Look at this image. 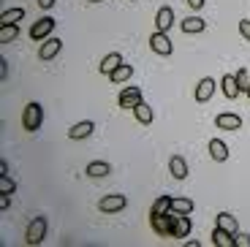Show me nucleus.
Segmentation results:
<instances>
[{"label":"nucleus","instance_id":"nucleus-4","mask_svg":"<svg viewBox=\"0 0 250 247\" xmlns=\"http://www.w3.org/2000/svg\"><path fill=\"white\" fill-rule=\"evenodd\" d=\"M150 49L155 52V55H161V57H169L171 52H174V43H171V38L166 36V33H152L150 36Z\"/></svg>","mask_w":250,"mask_h":247},{"label":"nucleus","instance_id":"nucleus-8","mask_svg":"<svg viewBox=\"0 0 250 247\" xmlns=\"http://www.w3.org/2000/svg\"><path fill=\"white\" fill-rule=\"evenodd\" d=\"M215 90H218V84H215V79L212 76H204V79L196 84V93H193V98L199 101V103H207V101L215 95Z\"/></svg>","mask_w":250,"mask_h":247},{"label":"nucleus","instance_id":"nucleus-23","mask_svg":"<svg viewBox=\"0 0 250 247\" xmlns=\"http://www.w3.org/2000/svg\"><path fill=\"white\" fill-rule=\"evenodd\" d=\"M133 117H136L142 125H150L155 114H152V106H150V103H144V101H142V103H139L136 109H133Z\"/></svg>","mask_w":250,"mask_h":247},{"label":"nucleus","instance_id":"nucleus-2","mask_svg":"<svg viewBox=\"0 0 250 247\" xmlns=\"http://www.w3.org/2000/svg\"><path fill=\"white\" fill-rule=\"evenodd\" d=\"M46 231H49L46 217H33V220L27 223L25 242H27V245H41V242H44V236H46Z\"/></svg>","mask_w":250,"mask_h":247},{"label":"nucleus","instance_id":"nucleus-10","mask_svg":"<svg viewBox=\"0 0 250 247\" xmlns=\"http://www.w3.org/2000/svg\"><path fill=\"white\" fill-rule=\"evenodd\" d=\"M150 226L158 236H171V212H166V215H152L150 212Z\"/></svg>","mask_w":250,"mask_h":247},{"label":"nucleus","instance_id":"nucleus-28","mask_svg":"<svg viewBox=\"0 0 250 247\" xmlns=\"http://www.w3.org/2000/svg\"><path fill=\"white\" fill-rule=\"evenodd\" d=\"M14 190H17V182H14L8 174H3V177H0V193H14Z\"/></svg>","mask_w":250,"mask_h":247},{"label":"nucleus","instance_id":"nucleus-22","mask_svg":"<svg viewBox=\"0 0 250 247\" xmlns=\"http://www.w3.org/2000/svg\"><path fill=\"white\" fill-rule=\"evenodd\" d=\"M212 245L215 247H234V234H229V231H223V228H218V226H215Z\"/></svg>","mask_w":250,"mask_h":247},{"label":"nucleus","instance_id":"nucleus-11","mask_svg":"<svg viewBox=\"0 0 250 247\" xmlns=\"http://www.w3.org/2000/svg\"><path fill=\"white\" fill-rule=\"evenodd\" d=\"M215 125H218L220 130H239L242 128V117L234 114V111H223V114L215 117Z\"/></svg>","mask_w":250,"mask_h":247},{"label":"nucleus","instance_id":"nucleus-33","mask_svg":"<svg viewBox=\"0 0 250 247\" xmlns=\"http://www.w3.org/2000/svg\"><path fill=\"white\" fill-rule=\"evenodd\" d=\"M55 3H57V0H38V6L44 8V11H46V8H52Z\"/></svg>","mask_w":250,"mask_h":247},{"label":"nucleus","instance_id":"nucleus-5","mask_svg":"<svg viewBox=\"0 0 250 247\" xmlns=\"http://www.w3.org/2000/svg\"><path fill=\"white\" fill-rule=\"evenodd\" d=\"M117 103H120V109H136L142 103V90L139 87H125V90H120Z\"/></svg>","mask_w":250,"mask_h":247},{"label":"nucleus","instance_id":"nucleus-26","mask_svg":"<svg viewBox=\"0 0 250 247\" xmlns=\"http://www.w3.org/2000/svg\"><path fill=\"white\" fill-rule=\"evenodd\" d=\"M171 198L174 196H158L155 204H152V215H166V212H171Z\"/></svg>","mask_w":250,"mask_h":247},{"label":"nucleus","instance_id":"nucleus-34","mask_svg":"<svg viewBox=\"0 0 250 247\" xmlns=\"http://www.w3.org/2000/svg\"><path fill=\"white\" fill-rule=\"evenodd\" d=\"M245 95H248V98H250V82H248V87H245Z\"/></svg>","mask_w":250,"mask_h":247},{"label":"nucleus","instance_id":"nucleus-7","mask_svg":"<svg viewBox=\"0 0 250 247\" xmlns=\"http://www.w3.org/2000/svg\"><path fill=\"white\" fill-rule=\"evenodd\" d=\"M171 25H174V8L171 6H161L155 14V30L158 33H169Z\"/></svg>","mask_w":250,"mask_h":247},{"label":"nucleus","instance_id":"nucleus-6","mask_svg":"<svg viewBox=\"0 0 250 247\" xmlns=\"http://www.w3.org/2000/svg\"><path fill=\"white\" fill-rule=\"evenodd\" d=\"M128 206V198L120 196V193H112V196H104L98 201V209L101 212H123Z\"/></svg>","mask_w":250,"mask_h":247},{"label":"nucleus","instance_id":"nucleus-21","mask_svg":"<svg viewBox=\"0 0 250 247\" xmlns=\"http://www.w3.org/2000/svg\"><path fill=\"white\" fill-rule=\"evenodd\" d=\"M84 171H87V177H109V174H112V166H109L106 161H93V163H87V168H84Z\"/></svg>","mask_w":250,"mask_h":247},{"label":"nucleus","instance_id":"nucleus-1","mask_svg":"<svg viewBox=\"0 0 250 247\" xmlns=\"http://www.w3.org/2000/svg\"><path fill=\"white\" fill-rule=\"evenodd\" d=\"M41 123H44V109H41V103L38 101H30L25 109V114H22V125H25V130H38L41 128Z\"/></svg>","mask_w":250,"mask_h":247},{"label":"nucleus","instance_id":"nucleus-19","mask_svg":"<svg viewBox=\"0 0 250 247\" xmlns=\"http://www.w3.org/2000/svg\"><path fill=\"white\" fill-rule=\"evenodd\" d=\"M117 65H123V55H120V52H112V55H106L104 60H101L98 71H101L104 76H109L114 68H117Z\"/></svg>","mask_w":250,"mask_h":247},{"label":"nucleus","instance_id":"nucleus-3","mask_svg":"<svg viewBox=\"0 0 250 247\" xmlns=\"http://www.w3.org/2000/svg\"><path fill=\"white\" fill-rule=\"evenodd\" d=\"M55 19L52 17H41L38 22H33V27H30V38L33 41H46V38L52 36V30H55Z\"/></svg>","mask_w":250,"mask_h":247},{"label":"nucleus","instance_id":"nucleus-12","mask_svg":"<svg viewBox=\"0 0 250 247\" xmlns=\"http://www.w3.org/2000/svg\"><path fill=\"white\" fill-rule=\"evenodd\" d=\"M93 130H95L93 120H82V123H76L74 128L68 130V139H71V142H82V139L93 136Z\"/></svg>","mask_w":250,"mask_h":247},{"label":"nucleus","instance_id":"nucleus-17","mask_svg":"<svg viewBox=\"0 0 250 247\" xmlns=\"http://www.w3.org/2000/svg\"><path fill=\"white\" fill-rule=\"evenodd\" d=\"M169 171H171V177L174 179H185L188 177V163H185V158H180V155H171L169 158Z\"/></svg>","mask_w":250,"mask_h":247},{"label":"nucleus","instance_id":"nucleus-30","mask_svg":"<svg viewBox=\"0 0 250 247\" xmlns=\"http://www.w3.org/2000/svg\"><path fill=\"white\" fill-rule=\"evenodd\" d=\"M234 247H250V236L248 234H237L234 236Z\"/></svg>","mask_w":250,"mask_h":247},{"label":"nucleus","instance_id":"nucleus-29","mask_svg":"<svg viewBox=\"0 0 250 247\" xmlns=\"http://www.w3.org/2000/svg\"><path fill=\"white\" fill-rule=\"evenodd\" d=\"M234 76H237V84L242 87V93H245V87H248V65H242Z\"/></svg>","mask_w":250,"mask_h":247},{"label":"nucleus","instance_id":"nucleus-24","mask_svg":"<svg viewBox=\"0 0 250 247\" xmlns=\"http://www.w3.org/2000/svg\"><path fill=\"white\" fill-rule=\"evenodd\" d=\"M19 19H25V8H8V11H3V17H0V27L3 25H17Z\"/></svg>","mask_w":250,"mask_h":247},{"label":"nucleus","instance_id":"nucleus-25","mask_svg":"<svg viewBox=\"0 0 250 247\" xmlns=\"http://www.w3.org/2000/svg\"><path fill=\"white\" fill-rule=\"evenodd\" d=\"M171 212H177V215H190L193 212V201L190 198H171Z\"/></svg>","mask_w":250,"mask_h":247},{"label":"nucleus","instance_id":"nucleus-9","mask_svg":"<svg viewBox=\"0 0 250 247\" xmlns=\"http://www.w3.org/2000/svg\"><path fill=\"white\" fill-rule=\"evenodd\" d=\"M188 234H190V220H188V215L171 212V239H185Z\"/></svg>","mask_w":250,"mask_h":247},{"label":"nucleus","instance_id":"nucleus-31","mask_svg":"<svg viewBox=\"0 0 250 247\" xmlns=\"http://www.w3.org/2000/svg\"><path fill=\"white\" fill-rule=\"evenodd\" d=\"M239 33H242V38L250 41V19H242V22H239Z\"/></svg>","mask_w":250,"mask_h":247},{"label":"nucleus","instance_id":"nucleus-20","mask_svg":"<svg viewBox=\"0 0 250 247\" xmlns=\"http://www.w3.org/2000/svg\"><path fill=\"white\" fill-rule=\"evenodd\" d=\"M131 76H133V65L123 62V65H117V68L109 74V79H112V84H123V82H128Z\"/></svg>","mask_w":250,"mask_h":247},{"label":"nucleus","instance_id":"nucleus-16","mask_svg":"<svg viewBox=\"0 0 250 247\" xmlns=\"http://www.w3.org/2000/svg\"><path fill=\"white\" fill-rule=\"evenodd\" d=\"M215 226H218V228H223V231H229V234H234V236L239 234V223H237V217L229 215V212H220L218 220H215Z\"/></svg>","mask_w":250,"mask_h":247},{"label":"nucleus","instance_id":"nucleus-32","mask_svg":"<svg viewBox=\"0 0 250 247\" xmlns=\"http://www.w3.org/2000/svg\"><path fill=\"white\" fill-rule=\"evenodd\" d=\"M204 3H207V0H188V6H190V8H196V11H199V8L204 6Z\"/></svg>","mask_w":250,"mask_h":247},{"label":"nucleus","instance_id":"nucleus-35","mask_svg":"<svg viewBox=\"0 0 250 247\" xmlns=\"http://www.w3.org/2000/svg\"><path fill=\"white\" fill-rule=\"evenodd\" d=\"M87 3H104V0H87Z\"/></svg>","mask_w":250,"mask_h":247},{"label":"nucleus","instance_id":"nucleus-14","mask_svg":"<svg viewBox=\"0 0 250 247\" xmlns=\"http://www.w3.org/2000/svg\"><path fill=\"white\" fill-rule=\"evenodd\" d=\"M220 87H223V95L229 101L239 98V93H242V87L237 84V76L234 74H223V82H220Z\"/></svg>","mask_w":250,"mask_h":247},{"label":"nucleus","instance_id":"nucleus-13","mask_svg":"<svg viewBox=\"0 0 250 247\" xmlns=\"http://www.w3.org/2000/svg\"><path fill=\"white\" fill-rule=\"evenodd\" d=\"M60 49H62V41H60V38H55V36H49L44 43H41L38 57H41V60H52V57L60 55Z\"/></svg>","mask_w":250,"mask_h":247},{"label":"nucleus","instance_id":"nucleus-15","mask_svg":"<svg viewBox=\"0 0 250 247\" xmlns=\"http://www.w3.org/2000/svg\"><path fill=\"white\" fill-rule=\"evenodd\" d=\"M180 30L188 33V36H193V33H204L207 30V22H204V19H199V17H188V19H182V22H180Z\"/></svg>","mask_w":250,"mask_h":247},{"label":"nucleus","instance_id":"nucleus-18","mask_svg":"<svg viewBox=\"0 0 250 247\" xmlns=\"http://www.w3.org/2000/svg\"><path fill=\"white\" fill-rule=\"evenodd\" d=\"M207 149H209V155H212V161H218V163L229 161V147H226V144L220 142V139H209Z\"/></svg>","mask_w":250,"mask_h":247},{"label":"nucleus","instance_id":"nucleus-27","mask_svg":"<svg viewBox=\"0 0 250 247\" xmlns=\"http://www.w3.org/2000/svg\"><path fill=\"white\" fill-rule=\"evenodd\" d=\"M17 36H19V27L17 25H3V27H0V43L17 41Z\"/></svg>","mask_w":250,"mask_h":247}]
</instances>
